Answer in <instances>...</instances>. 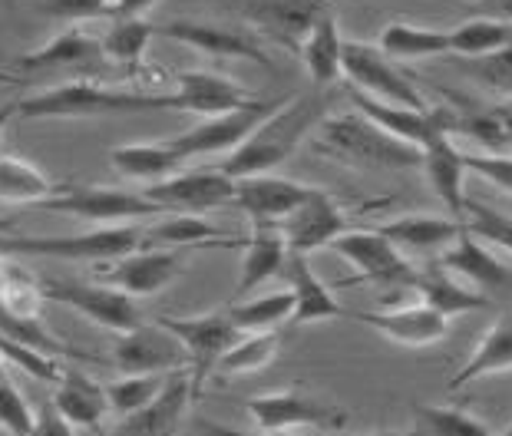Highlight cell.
<instances>
[{
	"label": "cell",
	"mask_w": 512,
	"mask_h": 436,
	"mask_svg": "<svg viewBox=\"0 0 512 436\" xmlns=\"http://www.w3.org/2000/svg\"><path fill=\"white\" fill-rule=\"evenodd\" d=\"M328 113H331V90L311 86L308 93L294 96L281 109H275L242 146L228 152L222 172L228 179H248V176L275 172L328 119Z\"/></svg>",
	"instance_id": "cell-1"
},
{
	"label": "cell",
	"mask_w": 512,
	"mask_h": 436,
	"mask_svg": "<svg viewBox=\"0 0 512 436\" xmlns=\"http://www.w3.org/2000/svg\"><path fill=\"white\" fill-rule=\"evenodd\" d=\"M176 96L143 93V90H113L90 80H73L53 90H43L17 103L20 119H96V116H139V113H172Z\"/></svg>",
	"instance_id": "cell-2"
},
{
	"label": "cell",
	"mask_w": 512,
	"mask_h": 436,
	"mask_svg": "<svg viewBox=\"0 0 512 436\" xmlns=\"http://www.w3.org/2000/svg\"><path fill=\"white\" fill-rule=\"evenodd\" d=\"M314 149L321 156L341 162L347 169L361 172H403L420 169L423 149L403 143V139L384 133L361 113L328 116L314 129Z\"/></svg>",
	"instance_id": "cell-3"
},
{
	"label": "cell",
	"mask_w": 512,
	"mask_h": 436,
	"mask_svg": "<svg viewBox=\"0 0 512 436\" xmlns=\"http://www.w3.org/2000/svg\"><path fill=\"white\" fill-rule=\"evenodd\" d=\"M146 225L123 222V225H100L80 235H0V258L27 255V258H57V261H96L106 265L113 258H123L136 248H143Z\"/></svg>",
	"instance_id": "cell-4"
},
{
	"label": "cell",
	"mask_w": 512,
	"mask_h": 436,
	"mask_svg": "<svg viewBox=\"0 0 512 436\" xmlns=\"http://www.w3.org/2000/svg\"><path fill=\"white\" fill-rule=\"evenodd\" d=\"M43 301L63 304V308L76 311L80 318L106 327V331L126 334L143 324V311L133 294L119 291L106 281H76V278H50L40 281Z\"/></svg>",
	"instance_id": "cell-5"
},
{
	"label": "cell",
	"mask_w": 512,
	"mask_h": 436,
	"mask_svg": "<svg viewBox=\"0 0 512 436\" xmlns=\"http://www.w3.org/2000/svg\"><path fill=\"white\" fill-rule=\"evenodd\" d=\"M328 248L357 271L354 281H367V285L390 288V291L413 288L417 265H413L397 245H390L377 228H347V232L337 235Z\"/></svg>",
	"instance_id": "cell-6"
},
{
	"label": "cell",
	"mask_w": 512,
	"mask_h": 436,
	"mask_svg": "<svg viewBox=\"0 0 512 436\" xmlns=\"http://www.w3.org/2000/svg\"><path fill=\"white\" fill-rule=\"evenodd\" d=\"M344 80L351 83V90H361L374 100L410 106V109H430L427 96L420 93V86L410 80L407 73L397 67V60H390L377 43L361 40H344Z\"/></svg>",
	"instance_id": "cell-7"
},
{
	"label": "cell",
	"mask_w": 512,
	"mask_h": 436,
	"mask_svg": "<svg viewBox=\"0 0 512 436\" xmlns=\"http://www.w3.org/2000/svg\"><path fill=\"white\" fill-rule=\"evenodd\" d=\"M37 209L100 225H123L162 215L159 205H152L143 195V189H116V185H70V189H60L53 199L40 202Z\"/></svg>",
	"instance_id": "cell-8"
},
{
	"label": "cell",
	"mask_w": 512,
	"mask_h": 436,
	"mask_svg": "<svg viewBox=\"0 0 512 436\" xmlns=\"http://www.w3.org/2000/svg\"><path fill=\"white\" fill-rule=\"evenodd\" d=\"M215 4L228 7L245 20L252 34L275 40L294 57L324 10L334 7L331 0H215Z\"/></svg>",
	"instance_id": "cell-9"
},
{
	"label": "cell",
	"mask_w": 512,
	"mask_h": 436,
	"mask_svg": "<svg viewBox=\"0 0 512 436\" xmlns=\"http://www.w3.org/2000/svg\"><path fill=\"white\" fill-rule=\"evenodd\" d=\"M156 321L182 344L185 367H189V380H192V394H195V400H199L202 384L209 380V374H215L219 357L238 341V337H242V331L225 318V311L192 314V318L162 314V318H156Z\"/></svg>",
	"instance_id": "cell-10"
},
{
	"label": "cell",
	"mask_w": 512,
	"mask_h": 436,
	"mask_svg": "<svg viewBox=\"0 0 512 436\" xmlns=\"http://www.w3.org/2000/svg\"><path fill=\"white\" fill-rule=\"evenodd\" d=\"M285 103L288 100H258L245 109H235V113L209 116V119H202L199 126L185 129L182 136L169 139V143L185 162L199 159V156H222V152H235L271 113H275V109H281Z\"/></svg>",
	"instance_id": "cell-11"
},
{
	"label": "cell",
	"mask_w": 512,
	"mask_h": 436,
	"mask_svg": "<svg viewBox=\"0 0 512 436\" xmlns=\"http://www.w3.org/2000/svg\"><path fill=\"white\" fill-rule=\"evenodd\" d=\"M143 195L159 205L162 215H199L235 205V179H228L222 169L176 172L162 182L143 185Z\"/></svg>",
	"instance_id": "cell-12"
},
{
	"label": "cell",
	"mask_w": 512,
	"mask_h": 436,
	"mask_svg": "<svg viewBox=\"0 0 512 436\" xmlns=\"http://www.w3.org/2000/svg\"><path fill=\"white\" fill-rule=\"evenodd\" d=\"M248 417L255 420L258 430H344L347 413L334 403H324L318 397H308L301 390H275L245 400Z\"/></svg>",
	"instance_id": "cell-13"
},
{
	"label": "cell",
	"mask_w": 512,
	"mask_h": 436,
	"mask_svg": "<svg viewBox=\"0 0 512 436\" xmlns=\"http://www.w3.org/2000/svg\"><path fill=\"white\" fill-rule=\"evenodd\" d=\"M185 252L182 248H136L123 258H113L103 265V281L133 298H152L166 291L182 275Z\"/></svg>",
	"instance_id": "cell-14"
},
{
	"label": "cell",
	"mask_w": 512,
	"mask_h": 436,
	"mask_svg": "<svg viewBox=\"0 0 512 436\" xmlns=\"http://www.w3.org/2000/svg\"><path fill=\"white\" fill-rule=\"evenodd\" d=\"M156 34L179 40L185 47L205 53L215 60H252L271 70V53L265 50L258 34L245 27H222V24H202V20H169L156 27Z\"/></svg>",
	"instance_id": "cell-15"
},
{
	"label": "cell",
	"mask_w": 512,
	"mask_h": 436,
	"mask_svg": "<svg viewBox=\"0 0 512 436\" xmlns=\"http://www.w3.org/2000/svg\"><path fill=\"white\" fill-rule=\"evenodd\" d=\"M113 367L119 374H172L185 367V351L159 321H143L133 331L116 334Z\"/></svg>",
	"instance_id": "cell-16"
},
{
	"label": "cell",
	"mask_w": 512,
	"mask_h": 436,
	"mask_svg": "<svg viewBox=\"0 0 512 436\" xmlns=\"http://www.w3.org/2000/svg\"><path fill=\"white\" fill-rule=\"evenodd\" d=\"M314 192V185L294 182L275 172L265 176H248L235 179V205L232 209L242 212L252 225H281L291 212H298L308 195Z\"/></svg>",
	"instance_id": "cell-17"
},
{
	"label": "cell",
	"mask_w": 512,
	"mask_h": 436,
	"mask_svg": "<svg viewBox=\"0 0 512 436\" xmlns=\"http://www.w3.org/2000/svg\"><path fill=\"white\" fill-rule=\"evenodd\" d=\"M278 228H281V238H285L288 252L311 255V252L328 248L337 235H344L347 228H351V218H347V212L331 199V192L314 189L308 195V202H304L298 212H291Z\"/></svg>",
	"instance_id": "cell-18"
},
{
	"label": "cell",
	"mask_w": 512,
	"mask_h": 436,
	"mask_svg": "<svg viewBox=\"0 0 512 436\" xmlns=\"http://www.w3.org/2000/svg\"><path fill=\"white\" fill-rule=\"evenodd\" d=\"M347 100L354 103V113L367 116L370 123H377L384 133L403 139V143L423 149L437 136L446 133V106H430V109H410L397 103L374 100L361 90H347Z\"/></svg>",
	"instance_id": "cell-19"
},
{
	"label": "cell",
	"mask_w": 512,
	"mask_h": 436,
	"mask_svg": "<svg viewBox=\"0 0 512 436\" xmlns=\"http://www.w3.org/2000/svg\"><path fill=\"white\" fill-rule=\"evenodd\" d=\"M172 96H176V109L179 113H199V116H222V113H235V109H245L258 103L261 96H255L248 86H242L232 76L212 73V70H185L176 76V86H172Z\"/></svg>",
	"instance_id": "cell-20"
},
{
	"label": "cell",
	"mask_w": 512,
	"mask_h": 436,
	"mask_svg": "<svg viewBox=\"0 0 512 436\" xmlns=\"http://www.w3.org/2000/svg\"><path fill=\"white\" fill-rule=\"evenodd\" d=\"M192 403H195V394H192L189 367L172 370L162 394L139 413L123 417V423L113 430V436H179Z\"/></svg>",
	"instance_id": "cell-21"
},
{
	"label": "cell",
	"mask_w": 512,
	"mask_h": 436,
	"mask_svg": "<svg viewBox=\"0 0 512 436\" xmlns=\"http://www.w3.org/2000/svg\"><path fill=\"white\" fill-rule=\"evenodd\" d=\"M354 321L374 327L380 337L400 347H433L450 337V318L427 304H407V308H384V311H351Z\"/></svg>",
	"instance_id": "cell-22"
},
{
	"label": "cell",
	"mask_w": 512,
	"mask_h": 436,
	"mask_svg": "<svg viewBox=\"0 0 512 436\" xmlns=\"http://www.w3.org/2000/svg\"><path fill=\"white\" fill-rule=\"evenodd\" d=\"M440 265L450 271V275L466 281L470 288H476L479 294H486L489 301L512 298V268L506 265V261H499L470 232H463L460 242H456L453 248H446Z\"/></svg>",
	"instance_id": "cell-23"
},
{
	"label": "cell",
	"mask_w": 512,
	"mask_h": 436,
	"mask_svg": "<svg viewBox=\"0 0 512 436\" xmlns=\"http://www.w3.org/2000/svg\"><path fill=\"white\" fill-rule=\"evenodd\" d=\"M423 179H427L430 192L446 205V212L463 222L466 212V162L463 149L453 143L450 133L437 136L433 143L423 146Z\"/></svg>",
	"instance_id": "cell-24"
},
{
	"label": "cell",
	"mask_w": 512,
	"mask_h": 436,
	"mask_svg": "<svg viewBox=\"0 0 512 436\" xmlns=\"http://www.w3.org/2000/svg\"><path fill=\"white\" fill-rule=\"evenodd\" d=\"M403 255H433L460 242L466 225L453 215H400L377 228Z\"/></svg>",
	"instance_id": "cell-25"
},
{
	"label": "cell",
	"mask_w": 512,
	"mask_h": 436,
	"mask_svg": "<svg viewBox=\"0 0 512 436\" xmlns=\"http://www.w3.org/2000/svg\"><path fill=\"white\" fill-rule=\"evenodd\" d=\"M288 291L294 294V314L291 324H321L334 318H351V311L341 308V301L334 298V291L318 278V271L311 268L308 255H294L288 252L285 271Z\"/></svg>",
	"instance_id": "cell-26"
},
{
	"label": "cell",
	"mask_w": 512,
	"mask_h": 436,
	"mask_svg": "<svg viewBox=\"0 0 512 436\" xmlns=\"http://www.w3.org/2000/svg\"><path fill=\"white\" fill-rule=\"evenodd\" d=\"M288 261V245L281 238V228L275 225H252V235L245 238V258H242V271H238L232 301L248 298L255 294L265 281L285 271Z\"/></svg>",
	"instance_id": "cell-27"
},
{
	"label": "cell",
	"mask_w": 512,
	"mask_h": 436,
	"mask_svg": "<svg viewBox=\"0 0 512 436\" xmlns=\"http://www.w3.org/2000/svg\"><path fill=\"white\" fill-rule=\"evenodd\" d=\"M298 60L308 70L311 83L318 90H334L337 80L344 76L341 63H344V37H341V24H337L334 7L324 10L318 24L311 27V34L304 37Z\"/></svg>",
	"instance_id": "cell-28"
},
{
	"label": "cell",
	"mask_w": 512,
	"mask_h": 436,
	"mask_svg": "<svg viewBox=\"0 0 512 436\" xmlns=\"http://www.w3.org/2000/svg\"><path fill=\"white\" fill-rule=\"evenodd\" d=\"M245 238L225 235L219 225L205 222L199 215H159V222L146 225L143 248H238Z\"/></svg>",
	"instance_id": "cell-29"
},
{
	"label": "cell",
	"mask_w": 512,
	"mask_h": 436,
	"mask_svg": "<svg viewBox=\"0 0 512 436\" xmlns=\"http://www.w3.org/2000/svg\"><path fill=\"white\" fill-rule=\"evenodd\" d=\"M53 407L60 410V417L83 430H100V423L110 413V400H106V387L96 384L93 377L80 374V370H67L60 377V384H53Z\"/></svg>",
	"instance_id": "cell-30"
},
{
	"label": "cell",
	"mask_w": 512,
	"mask_h": 436,
	"mask_svg": "<svg viewBox=\"0 0 512 436\" xmlns=\"http://www.w3.org/2000/svg\"><path fill=\"white\" fill-rule=\"evenodd\" d=\"M420 294V301L427 308L440 311L443 318H456V314H470V311H483L489 308L486 294H479L476 288H470L466 281H460L456 275H450L443 265H430V268H417V278H413V288Z\"/></svg>",
	"instance_id": "cell-31"
},
{
	"label": "cell",
	"mask_w": 512,
	"mask_h": 436,
	"mask_svg": "<svg viewBox=\"0 0 512 436\" xmlns=\"http://www.w3.org/2000/svg\"><path fill=\"white\" fill-rule=\"evenodd\" d=\"M110 166L129 182L139 185H152L162 182L169 176L182 172L185 159L172 149L169 139L162 143H126V146H113L110 149Z\"/></svg>",
	"instance_id": "cell-32"
},
{
	"label": "cell",
	"mask_w": 512,
	"mask_h": 436,
	"mask_svg": "<svg viewBox=\"0 0 512 436\" xmlns=\"http://www.w3.org/2000/svg\"><path fill=\"white\" fill-rule=\"evenodd\" d=\"M506 370H512V314H503L489 331L479 337L473 354L466 357V361L460 364V370L450 377V384H446V390H463L470 387L473 380L479 377H493V374H506Z\"/></svg>",
	"instance_id": "cell-33"
},
{
	"label": "cell",
	"mask_w": 512,
	"mask_h": 436,
	"mask_svg": "<svg viewBox=\"0 0 512 436\" xmlns=\"http://www.w3.org/2000/svg\"><path fill=\"white\" fill-rule=\"evenodd\" d=\"M103 57L100 40L90 37L80 27H67L63 34H57L50 43L24 53L14 60V73H37V70H63V67H83Z\"/></svg>",
	"instance_id": "cell-34"
},
{
	"label": "cell",
	"mask_w": 512,
	"mask_h": 436,
	"mask_svg": "<svg viewBox=\"0 0 512 436\" xmlns=\"http://www.w3.org/2000/svg\"><path fill=\"white\" fill-rule=\"evenodd\" d=\"M60 192V185L43 172L37 162L24 156H0V202L7 205H40L53 199Z\"/></svg>",
	"instance_id": "cell-35"
},
{
	"label": "cell",
	"mask_w": 512,
	"mask_h": 436,
	"mask_svg": "<svg viewBox=\"0 0 512 436\" xmlns=\"http://www.w3.org/2000/svg\"><path fill=\"white\" fill-rule=\"evenodd\" d=\"M377 47L390 60H437V57H450V34L446 30L407 24V20H394V24H384V30H380Z\"/></svg>",
	"instance_id": "cell-36"
},
{
	"label": "cell",
	"mask_w": 512,
	"mask_h": 436,
	"mask_svg": "<svg viewBox=\"0 0 512 436\" xmlns=\"http://www.w3.org/2000/svg\"><path fill=\"white\" fill-rule=\"evenodd\" d=\"M291 314H294V294L288 288L258 294V298H238L225 308V318L242 334L278 331L281 324H291Z\"/></svg>",
	"instance_id": "cell-37"
},
{
	"label": "cell",
	"mask_w": 512,
	"mask_h": 436,
	"mask_svg": "<svg viewBox=\"0 0 512 436\" xmlns=\"http://www.w3.org/2000/svg\"><path fill=\"white\" fill-rule=\"evenodd\" d=\"M450 34V57H466V60H479L489 57V53L503 50L512 43V24L509 20H496V17H473L456 24Z\"/></svg>",
	"instance_id": "cell-38"
},
{
	"label": "cell",
	"mask_w": 512,
	"mask_h": 436,
	"mask_svg": "<svg viewBox=\"0 0 512 436\" xmlns=\"http://www.w3.org/2000/svg\"><path fill=\"white\" fill-rule=\"evenodd\" d=\"M152 34H156V27H152L146 17L113 20V27L106 30V37L100 40L103 60L136 70L139 63H143V57H146V47L152 43Z\"/></svg>",
	"instance_id": "cell-39"
},
{
	"label": "cell",
	"mask_w": 512,
	"mask_h": 436,
	"mask_svg": "<svg viewBox=\"0 0 512 436\" xmlns=\"http://www.w3.org/2000/svg\"><path fill=\"white\" fill-rule=\"evenodd\" d=\"M281 337L278 331H261V334H242L238 341L228 347L219 357L215 370L219 374H258L278 357Z\"/></svg>",
	"instance_id": "cell-40"
},
{
	"label": "cell",
	"mask_w": 512,
	"mask_h": 436,
	"mask_svg": "<svg viewBox=\"0 0 512 436\" xmlns=\"http://www.w3.org/2000/svg\"><path fill=\"white\" fill-rule=\"evenodd\" d=\"M413 413H417V427L427 436H493L496 433L486 420H479L476 413L460 410V407L420 403Z\"/></svg>",
	"instance_id": "cell-41"
},
{
	"label": "cell",
	"mask_w": 512,
	"mask_h": 436,
	"mask_svg": "<svg viewBox=\"0 0 512 436\" xmlns=\"http://www.w3.org/2000/svg\"><path fill=\"white\" fill-rule=\"evenodd\" d=\"M166 380H169V374H126V377L113 380V384H103L106 400H110V413H119V417L139 413L162 394Z\"/></svg>",
	"instance_id": "cell-42"
},
{
	"label": "cell",
	"mask_w": 512,
	"mask_h": 436,
	"mask_svg": "<svg viewBox=\"0 0 512 436\" xmlns=\"http://www.w3.org/2000/svg\"><path fill=\"white\" fill-rule=\"evenodd\" d=\"M0 304L14 314H24V318H37L43 304L40 281H34L24 268L10 265L4 258H0Z\"/></svg>",
	"instance_id": "cell-43"
},
{
	"label": "cell",
	"mask_w": 512,
	"mask_h": 436,
	"mask_svg": "<svg viewBox=\"0 0 512 436\" xmlns=\"http://www.w3.org/2000/svg\"><path fill=\"white\" fill-rule=\"evenodd\" d=\"M463 225H466V232H470L473 238H479V242H489V245L503 248V252L512 255V215L496 212L493 205L466 199Z\"/></svg>",
	"instance_id": "cell-44"
},
{
	"label": "cell",
	"mask_w": 512,
	"mask_h": 436,
	"mask_svg": "<svg viewBox=\"0 0 512 436\" xmlns=\"http://www.w3.org/2000/svg\"><path fill=\"white\" fill-rule=\"evenodd\" d=\"M0 357H4V361H10V364H17L30 377L47 380V384H60V377L67 374V367H63L57 357L43 354V351H37V347L7 341V337H0Z\"/></svg>",
	"instance_id": "cell-45"
},
{
	"label": "cell",
	"mask_w": 512,
	"mask_h": 436,
	"mask_svg": "<svg viewBox=\"0 0 512 436\" xmlns=\"http://www.w3.org/2000/svg\"><path fill=\"white\" fill-rule=\"evenodd\" d=\"M466 73H470L479 86L493 90L499 100H512V43L503 50L489 53V57L470 60Z\"/></svg>",
	"instance_id": "cell-46"
},
{
	"label": "cell",
	"mask_w": 512,
	"mask_h": 436,
	"mask_svg": "<svg viewBox=\"0 0 512 436\" xmlns=\"http://www.w3.org/2000/svg\"><path fill=\"white\" fill-rule=\"evenodd\" d=\"M34 417L37 410L24 400V394L14 387V380L0 374V427L14 436H30L34 433Z\"/></svg>",
	"instance_id": "cell-47"
},
{
	"label": "cell",
	"mask_w": 512,
	"mask_h": 436,
	"mask_svg": "<svg viewBox=\"0 0 512 436\" xmlns=\"http://www.w3.org/2000/svg\"><path fill=\"white\" fill-rule=\"evenodd\" d=\"M37 10L60 24H86V20L110 17V0H37Z\"/></svg>",
	"instance_id": "cell-48"
},
{
	"label": "cell",
	"mask_w": 512,
	"mask_h": 436,
	"mask_svg": "<svg viewBox=\"0 0 512 436\" xmlns=\"http://www.w3.org/2000/svg\"><path fill=\"white\" fill-rule=\"evenodd\" d=\"M466 172L493 182L496 189L512 192V152H463Z\"/></svg>",
	"instance_id": "cell-49"
},
{
	"label": "cell",
	"mask_w": 512,
	"mask_h": 436,
	"mask_svg": "<svg viewBox=\"0 0 512 436\" xmlns=\"http://www.w3.org/2000/svg\"><path fill=\"white\" fill-rule=\"evenodd\" d=\"M73 423H67L60 417V410L53 403H40L37 407V417H34V433L30 436H73Z\"/></svg>",
	"instance_id": "cell-50"
},
{
	"label": "cell",
	"mask_w": 512,
	"mask_h": 436,
	"mask_svg": "<svg viewBox=\"0 0 512 436\" xmlns=\"http://www.w3.org/2000/svg\"><path fill=\"white\" fill-rule=\"evenodd\" d=\"M156 4L159 0H110V17L113 20H136Z\"/></svg>",
	"instance_id": "cell-51"
},
{
	"label": "cell",
	"mask_w": 512,
	"mask_h": 436,
	"mask_svg": "<svg viewBox=\"0 0 512 436\" xmlns=\"http://www.w3.org/2000/svg\"><path fill=\"white\" fill-rule=\"evenodd\" d=\"M202 433L205 436H288L281 430H238V427H225V423H215V420H202Z\"/></svg>",
	"instance_id": "cell-52"
},
{
	"label": "cell",
	"mask_w": 512,
	"mask_h": 436,
	"mask_svg": "<svg viewBox=\"0 0 512 436\" xmlns=\"http://www.w3.org/2000/svg\"><path fill=\"white\" fill-rule=\"evenodd\" d=\"M489 113H493V119L499 123V129H503V139L506 146L512 152V100H499V103H486Z\"/></svg>",
	"instance_id": "cell-53"
},
{
	"label": "cell",
	"mask_w": 512,
	"mask_h": 436,
	"mask_svg": "<svg viewBox=\"0 0 512 436\" xmlns=\"http://www.w3.org/2000/svg\"><path fill=\"white\" fill-rule=\"evenodd\" d=\"M479 7L489 10L486 17H496V20H509L512 24V0H476Z\"/></svg>",
	"instance_id": "cell-54"
},
{
	"label": "cell",
	"mask_w": 512,
	"mask_h": 436,
	"mask_svg": "<svg viewBox=\"0 0 512 436\" xmlns=\"http://www.w3.org/2000/svg\"><path fill=\"white\" fill-rule=\"evenodd\" d=\"M17 116V103H4L0 106V143H4V133H7V126H10V119Z\"/></svg>",
	"instance_id": "cell-55"
},
{
	"label": "cell",
	"mask_w": 512,
	"mask_h": 436,
	"mask_svg": "<svg viewBox=\"0 0 512 436\" xmlns=\"http://www.w3.org/2000/svg\"><path fill=\"white\" fill-rule=\"evenodd\" d=\"M370 436H427V433L417 427V430H384V433H370Z\"/></svg>",
	"instance_id": "cell-56"
},
{
	"label": "cell",
	"mask_w": 512,
	"mask_h": 436,
	"mask_svg": "<svg viewBox=\"0 0 512 436\" xmlns=\"http://www.w3.org/2000/svg\"><path fill=\"white\" fill-rule=\"evenodd\" d=\"M14 228H17V218H7V215H0V235L14 232Z\"/></svg>",
	"instance_id": "cell-57"
},
{
	"label": "cell",
	"mask_w": 512,
	"mask_h": 436,
	"mask_svg": "<svg viewBox=\"0 0 512 436\" xmlns=\"http://www.w3.org/2000/svg\"><path fill=\"white\" fill-rule=\"evenodd\" d=\"M20 76L14 73V70H0V83H17Z\"/></svg>",
	"instance_id": "cell-58"
},
{
	"label": "cell",
	"mask_w": 512,
	"mask_h": 436,
	"mask_svg": "<svg viewBox=\"0 0 512 436\" xmlns=\"http://www.w3.org/2000/svg\"><path fill=\"white\" fill-rule=\"evenodd\" d=\"M493 436H512V423H509V427H506L503 433H493Z\"/></svg>",
	"instance_id": "cell-59"
},
{
	"label": "cell",
	"mask_w": 512,
	"mask_h": 436,
	"mask_svg": "<svg viewBox=\"0 0 512 436\" xmlns=\"http://www.w3.org/2000/svg\"><path fill=\"white\" fill-rule=\"evenodd\" d=\"M0 374H7V370H4V357H0Z\"/></svg>",
	"instance_id": "cell-60"
}]
</instances>
